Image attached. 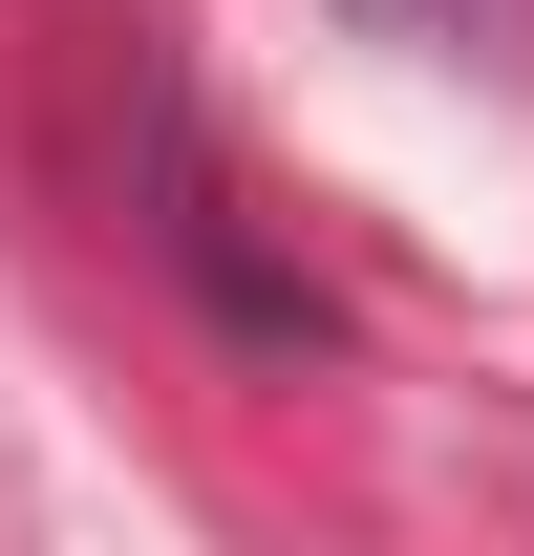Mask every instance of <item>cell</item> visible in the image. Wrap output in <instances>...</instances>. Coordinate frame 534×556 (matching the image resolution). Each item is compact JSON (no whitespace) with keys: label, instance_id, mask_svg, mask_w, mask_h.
Segmentation results:
<instances>
[{"label":"cell","instance_id":"cell-1","mask_svg":"<svg viewBox=\"0 0 534 556\" xmlns=\"http://www.w3.org/2000/svg\"><path fill=\"white\" fill-rule=\"evenodd\" d=\"M342 22H385L428 65H534V0H342Z\"/></svg>","mask_w":534,"mask_h":556}]
</instances>
